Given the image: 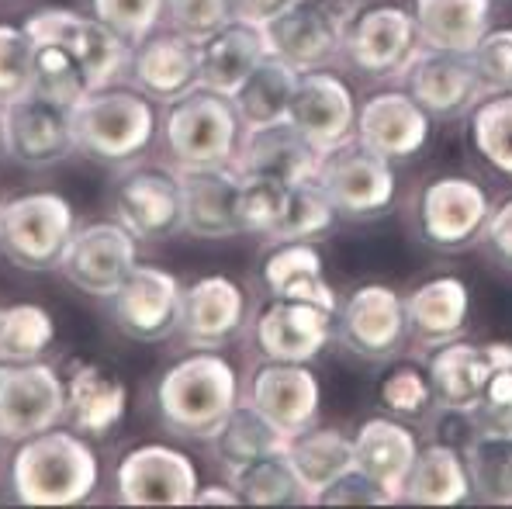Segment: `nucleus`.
<instances>
[{"label": "nucleus", "instance_id": "nucleus-54", "mask_svg": "<svg viewBox=\"0 0 512 509\" xmlns=\"http://www.w3.org/2000/svg\"><path fill=\"white\" fill-rule=\"evenodd\" d=\"M291 4H295V0H229L232 18L250 21V25H260V28Z\"/></svg>", "mask_w": 512, "mask_h": 509}, {"label": "nucleus", "instance_id": "nucleus-9", "mask_svg": "<svg viewBox=\"0 0 512 509\" xmlns=\"http://www.w3.org/2000/svg\"><path fill=\"white\" fill-rule=\"evenodd\" d=\"M416 49L419 39L409 7L374 4L364 11H353V18L343 25L340 56H346L353 70L374 80L398 77Z\"/></svg>", "mask_w": 512, "mask_h": 509}, {"label": "nucleus", "instance_id": "nucleus-12", "mask_svg": "<svg viewBox=\"0 0 512 509\" xmlns=\"http://www.w3.org/2000/svg\"><path fill=\"white\" fill-rule=\"evenodd\" d=\"M66 416V381L42 361H0V437L25 440Z\"/></svg>", "mask_w": 512, "mask_h": 509}, {"label": "nucleus", "instance_id": "nucleus-51", "mask_svg": "<svg viewBox=\"0 0 512 509\" xmlns=\"http://www.w3.org/2000/svg\"><path fill=\"white\" fill-rule=\"evenodd\" d=\"M315 503L319 506H388V503H398V499L391 496L388 489H381L374 478H367L364 471L350 468L346 475L336 478L333 485H326V489L315 496Z\"/></svg>", "mask_w": 512, "mask_h": 509}, {"label": "nucleus", "instance_id": "nucleus-43", "mask_svg": "<svg viewBox=\"0 0 512 509\" xmlns=\"http://www.w3.org/2000/svg\"><path fill=\"white\" fill-rule=\"evenodd\" d=\"M52 340H56V326L39 305L0 309V361H39Z\"/></svg>", "mask_w": 512, "mask_h": 509}, {"label": "nucleus", "instance_id": "nucleus-2", "mask_svg": "<svg viewBox=\"0 0 512 509\" xmlns=\"http://www.w3.org/2000/svg\"><path fill=\"white\" fill-rule=\"evenodd\" d=\"M239 406V374L215 350L180 357L156 381V413L177 437L212 440Z\"/></svg>", "mask_w": 512, "mask_h": 509}, {"label": "nucleus", "instance_id": "nucleus-5", "mask_svg": "<svg viewBox=\"0 0 512 509\" xmlns=\"http://www.w3.org/2000/svg\"><path fill=\"white\" fill-rule=\"evenodd\" d=\"M73 232V205L52 191H32L0 205V253L21 271L59 267Z\"/></svg>", "mask_w": 512, "mask_h": 509}, {"label": "nucleus", "instance_id": "nucleus-8", "mask_svg": "<svg viewBox=\"0 0 512 509\" xmlns=\"http://www.w3.org/2000/svg\"><path fill=\"white\" fill-rule=\"evenodd\" d=\"M0 146L28 170H49L73 153L70 108L45 101L35 91L0 104Z\"/></svg>", "mask_w": 512, "mask_h": 509}, {"label": "nucleus", "instance_id": "nucleus-16", "mask_svg": "<svg viewBox=\"0 0 512 509\" xmlns=\"http://www.w3.org/2000/svg\"><path fill=\"white\" fill-rule=\"evenodd\" d=\"M115 489L125 506H187L198 492V468L167 444H142L118 461Z\"/></svg>", "mask_w": 512, "mask_h": 509}, {"label": "nucleus", "instance_id": "nucleus-45", "mask_svg": "<svg viewBox=\"0 0 512 509\" xmlns=\"http://www.w3.org/2000/svg\"><path fill=\"white\" fill-rule=\"evenodd\" d=\"M90 7H94V18L122 35L128 46L156 32L160 18L167 14V0H90Z\"/></svg>", "mask_w": 512, "mask_h": 509}, {"label": "nucleus", "instance_id": "nucleus-11", "mask_svg": "<svg viewBox=\"0 0 512 509\" xmlns=\"http://www.w3.org/2000/svg\"><path fill=\"white\" fill-rule=\"evenodd\" d=\"M333 336L360 361H391L402 350L405 326L402 295L388 284H360L336 305Z\"/></svg>", "mask_w": 512, "mask_h": 509}, {"label": "nucleus", "instance_id": "nucleus-28", "mask_svg": "<svg viewBox=\"0 0 512 509\" xmlns=\"http://www.w3.org/2000/svg\"><path fill=\"white\" fill-rule=\"evenodd\" d=\"M263 56H267L263 28L229 18L222 28H215L198 42V84L232 97V91L250 77Z\"/></svg>", "mask_w": 512, "mask_h": 509}, {"label": "nucleus", "instance_id": "nucleus-37", "mask_svg": "<svg viewBox=\"0 0 512 509\" xmlns=\"http://www.w3.org/2000/svg\"><path fill=\"white\" fill-rule=\"evenodd\" d=\"M229 485L239 492V499L250 506H298L312 503V496L305 492L301 478L291 468L284 447L270 454H260L243 468L229 471Z\"/></svg>", "mask_w": 512, "mask_h": 509}, {"label": "nucleus", "instance_id": "nucleus-39", "mask_svg": "<svg viewBox=\"0 0 512 509\" xmlns=\"http://www.w3.org/2000/svg\"><path fill=\"white\" fill-rule=\"evenodd\" d=\"M468 142L492 174L512 181V91L485 94L468 111Z\"/></svg>", "mask_w": 512, "mask_h": 509}, {"label": "nucleus", "instance_id": "nucleus-35", "mask_svg": "<svg viewBox=\"0 0 512 509\" xmlns=\"http://www.w3.org/2000/svg\"><path fill=\"white\" fill-rule=\"evenodd\" d=\"M284 454H288L291 468L312 496V503L326 485H333L336 478L353 468V440L343 437L340 430H326L315 423L308 430L284 437Z\"/></svg>", "mask_w": 512, "mask_h": 509}, {"label": "nucleus", "instance_id": "nucleus-15", "mask_svg": "<svg viewBox=\"0 0 512 509\" xmlns=\"http://www.w3.org/2000/svg\"><path fill=\"white\" fill-rule=\"evenodd\" d=\"M343 25L346 21L322 0H295L263 25V39L270 56L284 59L298 73L326 70L340 56Z\"/></svg>", "mask_w": 512, "mask_h": 509}, {"label": "nucleus", "instance_id": "nucleus-27", "mask_svg": "<svg viewBox=\"0 0 512 509\" xmlns=\"http://www.w3.org/2000/svg\"><path fill=\"white\" fill-rule=\"evenodd\" d=\"M256 281L270 298H298L322 309H336V291L322 271V253L305 239H277L256 267Z\"/></svg>", "mask_w": 512, "mask_h": 509}, {"label": "nucleus", "instance_id": "nucleus-33", "mask_svg": "<svg viewBox=\"0 0 512 509\" xmlns=\"http://www.w3.org/2000/svg\"><path fill=\"white\" fill-rule=\"evenodd\" d=\"M398 499L412 506H461L471 503V485L468 468H464V454L454 447H443L429 440L419 447L412 468L405 475Z\"/></svg>", "mask_w": 512, "mask_h": 509}, {"label": "nucleus", "instance_id": "nucleus-38", "mask_svg": "<svg viewBox=\"0 0 512 509\" xmlns=\"http://www.w3.org/2000/svg\"><path fill=\"white\" fill-rule=\"evenodd\" d=\"M208 444H212L215 458L225 471H236V468H243V464H250L253 458H260V454H270V451H277V447H284V433L277 430L253 402H239V406L225 416V423L218 426Z\"/></svg>", "mask_w": 512, "mask_h": 509}, {"label": "nucleus", "instance_id": "nucleus-50", "mask_svg": "<svg viewBox=\"0 0 512 509\" xmlns=\"http://www.w3.org/2000/svg\"><path fill=\"white\" fill-rule=\"evenodd\" d=\"M167 18L173 32L201 42L232 18V7L229 0H167Z\"/></svg>", "mask_w": 512, "mask_h": 509}, {"label": "nucleus", "instance_id": "nucleus-40", "mask_svg": "<svg viewBox=\"0 0 512 509\" xmlns=\"http://www.w3.org/2000/svg\"><path fill=\"white\" fill-rule=\"evenodd\" d=\"M471 499L485 506H512V433H478L464 451Z\"/></svg>", "mask_w": 512, "mask_h": 509}, {"label": "nucleus", "instance_id": "nucleus-29", "mask_svg": "<svg viewBox=\"0 0 512 509\" xmlns=\"http://www.w3.org/2000/svg\"><path fill=\"white\" fill-rule=\"evenodd\" d=\"M402 305L409 336L423 343V347H433V343L454 340V336L464 333L471 316V291L461 278L447 274V278L416 284L402 298Z\"/></svg>", "mask_w": 512, "mask_h": 509}, {"label": "nucleus", "instance_id": "nucleus-7", "mask_svg": "<svg viewBox=\"0 0 512 509\" xmlns=\"http://www.w3.org/2000/svg\"><path fill=\"white\" fill-rule=\"evenodd\" d=\"M488 212H492V198L478 181L461 174L433 177L416 201L419 239L433 250H468L481 239Z\"/></svg>", "mask_w": 512, "mask_h": 509}, {"label": "nucleus", "instance_id": "nucleus-1", "mask_svg": "<svg viewBox=\"0 0 512 509\" xmlns=\"http://www.w3.org/2000/svg\"><path fill=\"white\" fill-rule=\"evenodd\" d=\"M101 464L84 433L49 430L21 440L11 458V489L25 506H77L94 496Z\"/></svg>", "mask_w": 512, "mask_h": 509}, {"label": "nucleus", "instance_id": "nucleus-42", "mask_svg": "<svg viewBox=\"0 0 512 509\" xmlns=\"http://www.w3.org/2000/svg\"><path fill=\"white\" fill-rule=\"evenodd\" d=\"M336 208L326 201V194L315 187V181H301V184H288V194H284L281 215H277L274 229L267 232V239H305V243H315V239L329 236L336 226Z\"/></svg>", "mask_w": 512, "mask_h": 509}, {"label": "nucleus", "instance_id": "nucleus-20", "mask_svg": "<svg viewBox=\"0 0 512 509\" xmlns=\"http://www.w3.org/2000/svg\"><path fill=\"white\" fill-rule=\"evenodd\" d=\"M250 323V298L232 278L208 274L191 288L180 291V319L177 329L187 347L218 350L232 343Z\"/></svg>", "mask_w": 512, "mask_h": 509}, {"label": "nucleus", "instance_id": "nucleus-46", "mask_svg": "<svg viewBox=\"0 0 512 509\" xmlns=\"http://www.w3.org/2000/svg\"><path fill=\"white\" fill-rule=\"evenodd\" d=\"M284 194H288V184L274 181V177L239 174V222H243V232L267 236L274 229L277 215H281Z\"/></svg>", "mask_w": 512, "mask_h": 509}, {"label": "nucleus", "instance_id": "nucleus-14", "mask_svg": "<svg viewBox=\"0 0 512 509\" xmlns=\"http://www.w3.org/2000/svg\"><path fill=\"white\" fill-rule=\"evenodd\" d=\"M28 35L32 39H49L59 42L80 59V66L87 70L90 87H108L118 73L125 70L128 52L132 46L122 39V35L111 32L104 21L97 18H84V14L70 11V7H45V11H35L32 18L25 21Z\"/></svg>", "mask_w": 512, "mask_h": 509}, {"label": "nucleus", "instance_id": "nucleus-3", "mask_svg": "<svg viewBox=\"0 0 512 509\" xmlns=\"http://www.w3.org/2000/svg\"><path fill=\"white\" fill-rule=\"evenodd\" d=\"M77 153L97 163H132L156 136V108L135 87H97L70 108Z\"/></svg>", "mask_w": 512, "mask_h": 509}, {"label": "nucleus", "instance_id": "nucleus-31", "mask_svg": "<svg viewBox=\"0 0 512 509\" xmlns=\"http://www.w3.org/2000/svg\"><path fill=\"white\" fill-rule=\"evenodd\" d=\"M495 0H412L416 39L423 49L471 52L492 28Z\"/></svg>", "mask_w": 512, "mask_h": 509}, {"label": "nucleus", "instance_id": "nucleus-47", "mask_svg": "<svg viewBox=\"0 0 512 509\" xmlns=\"http://www.w3.org/2000/svg\"><path fill=\"white\" fill-rule=\"evenodd\" d=\"M35 39L28 28L0 25V104L32 91Z\"/></svg>", "mask_w": 512, "mask_h": 509}, {"label": "nucleus", "instance_id": "nucleus-36", "mask_svg": "<svg viewBox=\"0 0 512 509\" xmlns=\"http://www.w3.org/2000/svg\"><path fill=\"white\" fill-rule=\"evenodd\" d=\"M298 70L277 56H263L253 66V73L232 91V108H236L243 129H260L270 122H284L295 97Z\"/></svg>", "mask_w": 512, "mask_h": 509}, {"label": "nucleus", "instance_id": "nucleus-17", "mask_svg": "<svg viewBox=\"0 0 512 509\" xmlns=\"http://www.w3.org/2000/svg\"><path fill=\"white\" fill-rule=\"evenodd\" d=\"M336 309H322L298 298H270L253 319V343L263 361L308 364L333 340Z\"/></svg>", "mask_w": 512, "mask_h": 509}, {"label": "nucleus", "instance_id": "nucleus-21", "mask_svg": "<svg viewBox=\"0 0 512 509\" xmlns=\"http://www.w3.org/2000/svg\"><path fill=\"white\" fill-rule=\"evenodd\" d=\"M288 122L312 142L319 153L353 139L357 129V97L343 77L329 70L298 73L295 97H291Z\"/></svg>", "mask_w": 512, "mask_h": 509}, {"label": "nucleus", "instance_id": "nucleus-19", "mask_svg": "<svg viewBox=\"0 0 512 509\" xmlns=\"http://www.w3.org/2000/svg\"><path fill=\"white\" fill-rule=\"evenodd\" d=\"M115 219L135 239H167L184 229L180 177L163 167H132L115 184Z\"/></svg>", "mask_w": 512, "mask_h": 509}, {"label": "nucleus", "instance_id": "nucleus-22", "mask_svg": "<svg viewBox=\"0 0 512 509\" xmlns=\"http://www.w3.org/2000/svg\"><path fill=\"white\" fill-rule=\"evenodd\" d=\"M429 136H433V118L405 91H381L367 97L364 108H357L353 139L364 142L371 153L384 156L388 163L412 160L416 153H423Z\"/></svg>", "mask_w": 512, "mask_h": 509}, {"label": "nucleus", "instance_id": "nucleus-34", "mask_svg": "<svg viewBox=\"0 0 512 509\" xmlns=\"http://www.w3.org/2000/svg\"><path fill=\"white\" fill-rule=\"evenodd\" d=\"M128 392L122 378L104 368H77L66 381V416L73 430L84 437H104L111 433L125 416Z\"/></svg>", "mask_w": 512, "mask_h": 509}, {"label": "nucleus", "instance_id": "nucleus-23", "mask_svg": "<svg viewBox=\"0 0 512 509\" xmlns=\"http://www.w3.org/2000/svg\"><path fill=\"white\" fill-rule=\"evenodd\" d=\"M246 402H253L284 437H291V433H301L315 423L322 388L308 364L263 361L250 378V395H246Z\"/></svg>", "mask_w": 512, "mask_h": 509}, {"label": "nucleus", "instance_id": "nucleus-25", "mask_svg": "<svg viewBox=\"0 0 512 509\" xmlns=\"http://www.w3.org/2000/svg\"><path fill=\"white\" fill-rule=\"evenodd\" d=\"M180 201H184V229L198 239L239 236V170L232 163L215 167H180Z\"/></svg>", "mask_w": 512, "mask_h": 509}, {"label": "nucleus", "instance_id": "nucleus-52", "mask_svg": "<svg viewBox=\"0 0 512 509\" xmlns=\"http://www.w3.org/2000/svg\"><path fill=\"white\" fill-rule=\"evenodd\" d=\"M426 430H429V440H433V444L454 447V451L464 454L474 440H478L481 426H478V419H474L471 409L440 406V402H436L426 416Z\"/></svg>", "mask_w": 512, "mask_h": 509}, {"label": "nucleus", "instance_id": "nucleus-53", "mask_svg": "<svg viewBox=\"0 0 512 509\" xmlns=\"http://www.w3.org/2000/svg\"><path fill=\"white\" fill-rule=\"evenodd\" d=\"M478 243L485 246V253L495 264L512 271V198H506L502 205H492Z\"/></svg>", "mask_w": 512, "mask_h": 509}, {"label": "nucleus", "instance_id": "nucleus-13", "mask_svg": "<svg viewBox=\"0 0 512 509\" xmlns=\"http://www.w3.org/2000/svg\"><path fill=\"white\" fill-rule=\"evenodd\" d=\"M135 243L139 239L122 222H94V226L73 232L63 260H59V271L84 295L111 298L118 284L128 278V271L139 264Z\"/></svg>", "mask_w": 512, "mask_h": 509}, {"label": "nucleus", "instance_id": "nucleus-55", "mask_svg": "<svg viewBox=\"0 0 512 509\" xmlns=\"http://www.w3.org/2000/svg\"><path fill=\"white\" fill-rule=\"evenodd\" d=\"M194 503H201V506H236V503H243V499H239V492L232 489V485H208V489L194 492Z\"/></svg>", "mask_w": 512, "mask_h": 509}, {"label": "nucleus", "instance_id": "nucleus-44", "mask_svg": "<svg viewBox=\"0 0 512 509\" xmlns=\"http://www.w3.org/2000/svg\"><path fill=\"white\" fill-rule=\"evenodd\" d=\"M378 402L398 419H426L436 406L426 364H391L378 378Z\"/></svg>", "mask_w": 512, "mask_h": 509}, {"label": "nucleus", "instance_id": "nucleus-48", "mask_svg": "<svg viewBox=\"0 0 512 509\" xmlns=\"http://www.w3.org/2000/svg\"><path fill=\"white\" fill-rule=\"evenodd\" d=\"M471 63L485 94L512 91V28H488L471 49Z\"/></svg>", "mask_w": 512, "mask_h": 509}, {"label": "nucleus", "instance_id": "nucleus-4", "mask_svg": "<svg viewBox=\"0 0 512 509\" xmlns=\"http://www.w3.org/2000/svg\"><path fill=\"white\" fill-rule=\"evenodd\" d=\"M243 139V122L232 108L229 94L198 84L163 111V142L180 167H215L232 163Z\"/></svg>", "mask_w": 512, "mask_h": 509}, {"label": "nucleus", "instance_id": "nucleus-6", "mask_svg": "<svg viewBox=\"0 0 512 509\" xmlns=\"http://www.w3.org/2000/svg\"><path fill=\"white\" fill-rule=\"evenodd\" d=\"M315 187L326 194L340 219H378L395 205L398 177L384 156L371 153L364 142L346 139L340 146L319 153L312 174Z\"/></svg>", "mask_w": 512, "mask_h": 509}, {"label": "nucleus", "instance_id": "nucleus-26", "mask_svg": "<svg viewBox=\"0 0 512 509\" xmlns=\"http://www.w3.org/2000/svg\"><path fill=\"white\" fill-rule=\"evenodd\" d=\"M315 163H319V149L301 136L288 118L260 125V129H246L236 156H232V167L239 174L274 177L281 184L312 181Z\"/></svg>", "mask_w": 512, "mask_h": 509}, {"label": "nucleus", "instance_id": "nucleus-18", "mask_svg": "<svg viewBox=\"0 0 512 509\" xmlns=\"http://www.w3.org/2000/svg\"><path fill=\"white\" fill-rule=\"evenodd\" d=\"M180 281L163 267L135 264L128 278L118 284V291L108 298L111 319L125 336L142 343L167 340L177 333L180 319Z\"/></svg>", "mask_w": 512, "mask_h": 509}, {"label": "nucleus", "instance_id": "nucleus-30", "mask_svg": "<svg viewBox=\"0 0 512 509\" xmlns=\"http://www.w3.org/2000/svg\"><path fill=\"white\" fill-rule=\"evenodd\" d=\"M419 451V437L395 416H374L360 423L353 437V468L388 489L398 499L405 475L412 468V458Z\"/></svg>", "mask_w": 512, "mask_h": 509}, {"label": "nucleus", "instance_id": "nucleus-10", "mask_svg": "<svg viewBox=\"0 0 512 509\" xmlns=\"http://www.w3.org/2000/svg\"><path fill=\"white\" fill-rule=\"evenodd\" d=\"M398 77H402V91L433 122L464 118L485 97V87H481L478 73H474L471 52H443L419 46Z\"/></svg>", "mask_w": 512, "mask_h": 509}, {"label": "nucleus", "instance_id": "nucleus-41", "mask_svg": "<svg viewBox=\"0 0 512 509\" xmlns=\"http://www.w3.org/2000/svg\"><path fill=\"white\" fill-rule=\"evenodd\" d=\"M32 91L45 97V101H56L63 108H73L84 97L94 91L90 87L87 70L80 66V59L73 56L66 46L49 39H35V56H32Z\"/></svg>", "mask_w": 512, "mask_h": 509}, {"label": "nucleus", "instance_id": "nucleus-32", "mask_svg": "<svg viewBox=\"0 0 512 509\" xmlns=\"http://www.w3.org/2000/svg\"><path fill=\"white\" fill-rule=\"evenodd\" d=\"M426 374L440 406L471 409L481 385H485V378L492 374V364H488L485 343H471L454 336V340H443L429 347Z\"/></svg>", "mask_w": 512, "mask_h": 509}, {"label": "nucleus", "instance_id": "nucleus-49", "mask_svg": "<svg viewBox=\"0 0 512 509\" xmlns=\"http://www.w3.org/2000/svg\"><path fill=\"white\" fill-rule=\"evenodd\" d=\"M481 433H512V368H495L471 406Z\"/></svg>", "mask_w": 512, "mask_h": 509}, {"label": "nucleus", "instance_id": "nucleus-24", "mask_svg": "<svg viewBox=\"0 0 512 509\" xmlns=\"http://www.w3.org/2000/svg\"><path fill=\"white\" fill-rule=\"evenodd\" d=\"M125 73L149 101H177L198 87V42L180 32H149L128 52Z\"/></svg>", "mask_w": 512, "mask_h": 509}]
</instances>
